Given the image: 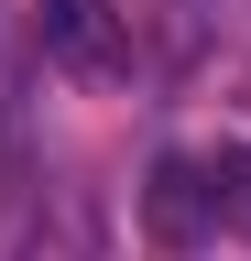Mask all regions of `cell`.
I'll return each instance as SVG.
<instances>
[{
  "label": "cell",
  "mask_w": 251,
  "mask_h": 261,
  "mask_svg": "<svg viewBox=\"0 0 251 261\" xmlns=\"http://www.w3.org/2000/svg\"><path fill=\"white\" fill-rule=\"evenodd\" d=\"M197 185H208L218 240H251V142H218V152H197Z\"/></svg>",
  "instance_id": "3957f363"
},
{
  "label": "cell",
  "mask_w": 251,
  "mask_h": 261,
  "mask_svg": "<svg viewBox=\"0 0 251 261\" xmlns=\"http://www.w3.org/2000/svg\"><path fill=\"white\" fill-rule=\"evenodd\" d=\"M142 218H153V240H164V250H197V240H218V218H208V185H197V163H186V152H164V163H153V196H142Z\"/></svg>",
  "instance_id": "7a4b0ae2"
},
{
  "label": "cell",
  "mask_w": 251,
  "mask_h": 261,
  "mask_svg": "<svg viewBox=\"0 0 251 261\" xmlns=\"http://www.w3.org/2000/svg\"><path fill=\"white\" fill-rule=\"evenodd\" d=\"M44 55L66 65V76H131L142 33L120 0H44Z\"/></svg>",
  "instance_id": "6da1fadb"
}]
</instances>
